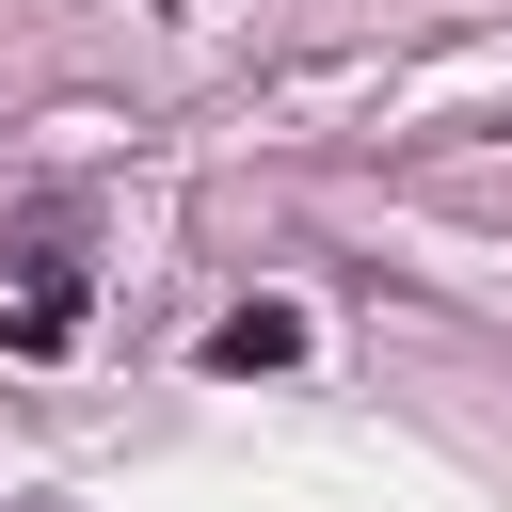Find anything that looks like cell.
<instances>
[{
  "mask_svg": "<svg viewBox=\"0 0 512 512\" xmlns=\"http://www.w3.org/2000/svg\"><path fill=\"white\" fill-rule=\"evenodd\" d=\"M208 352H224V368H304V320H288V304H240Z\"/></svg>",
  "mask_w": 512,
  "mask_h": 512,
  "instance_id": "obj_1",
  "label": "cell"
}]
</instances>
